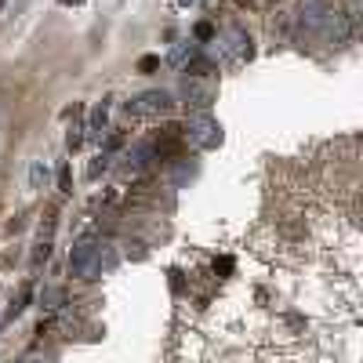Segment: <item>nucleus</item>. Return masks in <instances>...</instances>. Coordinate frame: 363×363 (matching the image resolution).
Returning a JSON list of instances; mask_svg holds the SVG:
<instances>
[{"label":"nucleus","instance_id":"nucleus-2","mask_svg":"<svg viewBox=\"0 0 363 363\" xmlns=\"http://www.w3.org/2000/svg\"><path fill=\"white\" fill-rule=\"evenodd\" d=\"M186 128H189V142L200 145V149H211V145H218V142H222V128H218L207 113H193Z\"/></svg>","mask_w":363,"mask_h":363},{"label":"nucleus","instance_id":"nucleus-1","mask_svg":"<svg viewBox=\"0 0 363 363\" xmlns=\"http://www.w3.org/2000/svg\"><path fill=\"white\" fill-rule=\"evenodd\" d=\"M99 269H102V244H99L95 236L77 240V247L69 255V272H73V277H80V280H95Z\"/></svg>","mask_w":363,"mask_h":363},{"label":"nucleus","instance_id":"nucleus-4","mask_svg":"<svg viewBox=\"0 0 363 363\" xmlns=\"http://www.w3.org/2000/svg\"><path fill=\"white\" fill-rule=\"evenodd\" d=\"M26 4H29V0H0V22L18 18V15L26 11Z\"/></svg>","mask_w":363,"mask_h":363},{"label":"nucleus","instance_id":"nucleus-8","mask_svg":"<svg viewBox=\"0 0 363 363\" xmlns=\"http://www.w3.org/2000/svg\"><path fill=\"white\" fill-rule=\"evenodd\" d=\"M178 4H189V0H178Z\"/></svg>","mask_w":363,"mask_h":363},{"label":"nucleus","instance_id":"nucleus-6","mask_svg":"<svg viewBox=\"0 0 363 363\" xmlns=\"http://www.w3.org/2000/svg\"><path fill=\"white\" fill-rule=\"evenodd\" d=\"M106 124V106H99L95 109V116H91V135H99V128Z\"/></svg>","mask_w":363,"mask_h":363},{"label":"nucleus","instance_id":"nucleus-3","mask_svg":"<svg viewBox=\"0 0 363 363\" xmlns=\"http://www.w3.org/2000/svg\"><path fill=\"white\" fill-rule=\"evenodd\" d=\"M171 109V95L167 91H142L138 99L128 102V116H157Z\"/></svg>","mask_w":363,"mask_h":363},{"label":"nucleus","instance_id":"nucleus-5","mask_svg":"<svg viewBox=\"0 0 363 363\" xmlns=\"http://www.w3.org/2000/svg\"><path fill=\"white\" fill-rule=\"evenodd\" d=\"M40 186H48V164L33 160V167H29V189H40Z\"/></svg>","mask_w":363,"mask_h":363},{"label":"nucleus","instance_id":"nucleus-7","mask_svg":"<svg viewBox=\"0 0 363 363\" xmlns=\"http://www.w3.org/2000/svg\"><path fill=\"white\" fill-rule=\"evenodd\" d=\"M58 4H66V8H73V4H84V0H58Z\"/></svg>","mask_w":363,"mask_h":363}]
</instances>
